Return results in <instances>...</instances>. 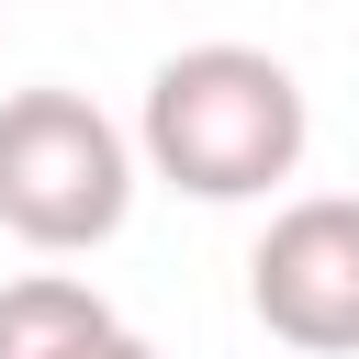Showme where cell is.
<instances>
[{
    "label": "cell",
    "instance_id": "obj_4",
    "mask_svg": "<svg viewBox=\"0 0 359 359\" xmlns=\"http://www.w3.org/2000/svg\"><path fill=\"white\" fill-rule=\"evenodd\" d=\"M123 314L79 280V269H22V280H0V359H79V348H101Z\"/></svg>",
    "mask_w": 359,
    "mask_h": 359
},
{
    "label": "cell",
    "instance_id": "obj_2",
    "mask_svg": "<svg viewBox=\"0 0 359 359\" xmlns=\"http://www.w3.org/2000/svg\"><path fill=\"white\" fill-rule=\"evenodd\" d=\"M135 213V135L90 90H11L0 101V224L34 258H90Z\"/></svg>",
    "mask_w": 359,
    "mask_h": 359
},
{
    "label": "cell",
    "instance_id": "obj_1",
    "mask_svg": "<svg viewBox=\"0 0 359 359\" xmlns=\"http://www.w3.org/2000/svg\"><path fill=\"white\" fill-rule=\"evenodd\" d=\"M303 146H314L303 79L269 45H224V34L157 56L146 112H135V168H157L191 202H269L303 168Z\"/></svg>",
    "mask_w": 359,
    "mask_h": 359
},
{
    "label": "cell",
    "instance_id": "obj_5",
    "mask_svg": "<svg viewBox=\"0 0 359 359\" xmlns=\"http://www.w3.org/2000/svg\"><path fill=\"white\" fill-rule=\"evenodd\" d=\"M79 359H157V348H146L135 325H112V337H101V348H79Z\"/></svg>",
    "mask_w": 359,
    "mask_h": 359
},
{
    "label": "cell",
    "instance_id": "obj_3",
    "mask_svg": "<svg viewBox=\"0 0 359 359\" xmlns=\"http://www.w3.org/2000/svg\"><path fill=\"white\" fill-rule=\"evenodd\" d=\"M247 303L280 348L303 359H359V202L348 191H303L258 224L247 247Z\"/></svg>",
    "mask_w": 359,
    "mask_h": 359
}]
</instances>
